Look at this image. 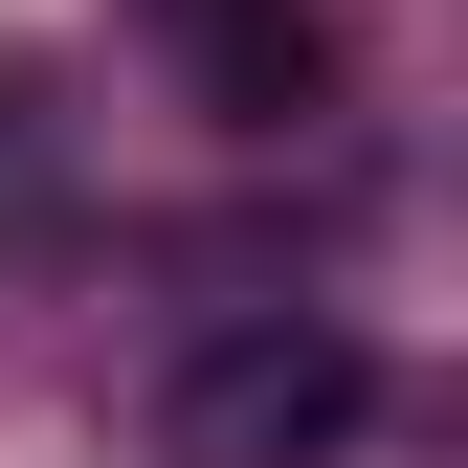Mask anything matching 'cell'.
I'll return each instance as SVG.
<instances>
[{
  "mask_svg": "<svg viewBox=\"0 0 468 468\" xmlns=\"http://www.w3.org/2000/svg\"><path fill=\"white\" fill-rule=\"evenodd\" d=\"M357 424H379V335L335 313H246L156 379V468H357Z\"/></svg>",
  "mask_w": 468,
  "mask_h": 468,
  "instance_id": "cell-1",
  "label": "cell"
},
{
  "mask_svg": "<svg viewBox=\"0 0 468 468\" xmlns=\"http://www.w3.org/2000/svg\"><path fill=\"white\" fill-rule=\"evenodd\" d=\"M156 45H179V90L223 134H313L335 112V23L313 0H156Z\"/></svg>",
  "mask_w": 468,
  "mask_h": 468,
  "instance_id": "cell-2",
  "label": "cell"
}]
</instances>
